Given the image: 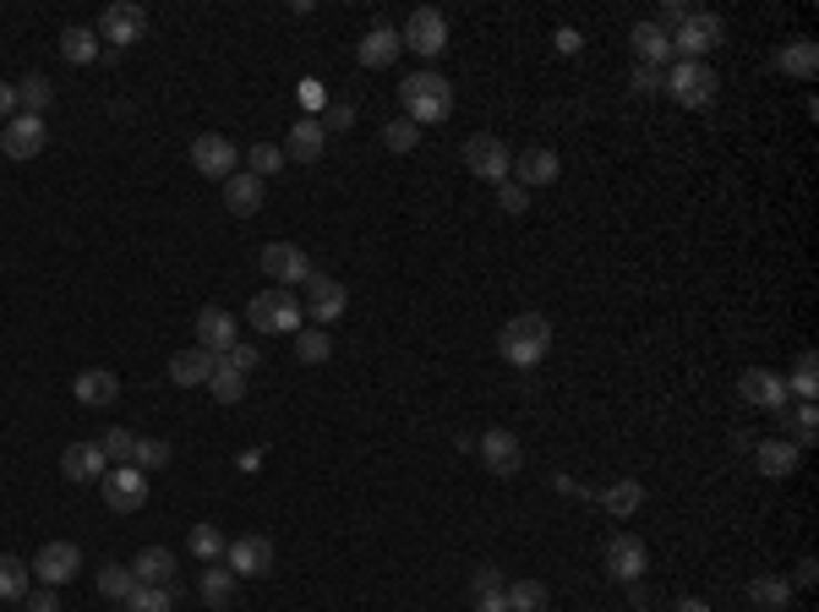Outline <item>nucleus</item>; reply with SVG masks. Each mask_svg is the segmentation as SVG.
Segmentation results:
<instances>
[{"instance_id":"f257e3e1","label":"nucleus","mask_w":819,"mask_h":612,"mask_svg":"<svg viewBox=\"0 0 819 612\" xmlns=\"http://www.w3.org/2000/svg\"><path fill=\"white\" fill-rule=\"evenodd\" d=\"M498 350H503L508 367H541L547 350H552V323H547L541 312H519V318H508L503 323Z\"/></svg>"},{"instance_id":"f03ea898","label":"nucleus","mask_w":819,"mask_h":612,"mask_svg":"<svg viewBox=\"0 0 819 612\" xmlns=\"http://www.w3.org/2000/svg\"><path fill=\"white\" fill-rule=\"evenodd\" d=\"M399 99H404V116L416 127H432V121H448L453 116V88L442 82L438 71H410L399 82Z\"/></svg>"},{"instance_id":"7ed1b4c3","label":"nucleus","mask_w":819,"mask_h":612,"mask_svg":"<svg viewBox=\"0 0 819 612\" xmlns=\"http://www.w3.org/2000/svg\"><path fill=\"white\" fill-rule=\"evenodd\" d=\"M301 301L290 295V290H257L252 301H247V323H252L257 334H301Z\"/></svg>"},{"instance_id":"20e7f679","label":"nucleus","mask_w":819,"mask_h":612,"mask_svg":"<svg viewBox=\"0 0 819 612\" xmlns=\"http://www.w3.org/2000/svg\"><path fill=\"white\" fill-rule=\"evenodd\" d=\"M465 170H470V175H481L487 187H503L508 170H513V153L503 148V137L476 132V137H465Z\"/></svg>"},{"instance_id":"39448f33","label":"nucleus","mask_w":819,"mask_h":612,"mask_svg":"<svg viewBox=\"0 0 819 612\" xmlns=\"http://www.w3.org/2000/svg\"><path fill=\"white\" fill-rule=\"evenodd\" d=\"M716 88H721V77L705 67V61H678V67L667 71V93H672L683 110H705V104L716 99Z\"/></svg>"},{"instance_id":"423d86ee","label":"nucleus","mask_w":819,"mask_h":612,"mask_svg":"<svg viewBox=\"0 0 819 612\" xmlns=\"http://www.w3.org/2000/svg\"><path fill=\"white\" fill-rule=\"evenodd\" d=\"M236 164H241V148L230 142V137H219V132H202L197 142H191V170L197 175H208V181H230L236 175Z\"/></svg>"},{"instance_id":"0eeeda50","label":"nucleus","mask_w":819,"mask_h":612,"mask_svg":"<svg viewBox=\"0 0 819 612\" xmlns=\"http://www.w3.org/2000/svg\"><path fill=\"white\" fill-rule=\"evenodd\" d=\"M99 39H104V44H116V50L142 44V39H148V11H142L137 0H116V6H104V17H99Z\"/></svg>"},{"instance_id":"6e6552de","label":"nucleus","mask_w":819,"mask_h":612,"mask_svg":"<svg viewBox=\"0 0 819 612\" xmlns=\"http://www.w3.org/2000/svg\"><path fill=\"white\" fill-rule=\"evenodd\" d=\"M399 39H404V44H410L416 56H427V61H438L442 50H448V17H442L438 6H416Z\"/></svg>"},{"instance_id":"1a4fd4ad","label":"nucleus","mask_w":819,"mask_h":612,"mask_svg":"<svg viewBox=\"0 0 819 612\" xmlns=\"http://www.w3.org/2000/svg\"><path fill=\"white\" fill-rule=\"evenodd\" d=\"M721 33H727V28H721L716 11H693L689 22L672 33V56H678V61H705V56L721 44Z\"/></svg>"},{"instance_id":"9d476101","label":"nucleus","mask_w":819,"mask_h":612,"mask_svg":"<svg viewBox=\"0 0 819 612\" xmlns=\"http://www.w3.org/2000/svg\"><path fill=\"white\" fill-rule=\"evenodd\" d=\"M344 307H350V290H344L339 279H328V273H312V279H307V301H301V312L312 318V329L339 323Z\"/></svg>"},{"instance_id":"9b49d317","label":"nucleus","mask_w":819,"mask_h":612,"mask_svg":"<svg viewBox=\"0 0 819 612\" xmlns=\"http://www.w3.org/2000/svg\"><path fill=\"white\" fill-rule=\"evenodd\" d=\"M257 263H262V273H268L279 290H290V284H307V279H312V258H307L301 247H290V241H268Z\"/></svg>"},{"instance_id":"f8f14e48","label":"nucleus","mask_w":819,"mask_h":612,"mask_svg":"<svg viewBox=\"0 0 819 612\" xmlns=\"http://www.w3.org/2000/svg\"><path fill=\"white\" fill-rule=\"evenodd\" d=\"M224 569L236 574V580H262V574H273V542L268 536H236V542L224 546Z\"/></svg>"},{"instance_id":"ddd939ff","label":"nucleus","mask_w":819,"mask_h":612,"mask_svg":"<svg viewBox=\"0 0 819 612\" xmlns=\"http://www.w3.org/2000/svg\"><path fill=\"white\" fill-rule=\"evenodd\" d=\"M28 569H33V580H44V585L56 591V585H66V580L82 574V546L77 542H44Z\"/></svg>"},{"instance_id":"4468645a","label":"nucleus","mask_w":819,"mask_h":612,"mask_svg":"<svg viewBox=\"0 0 819 612\" xmlns=\"http://www.w3.org/2000/svg\"><path fill=\"white\" fill-rule=\"evenodd\" d=\"M104 503L116 509V514H137L142 503H148V476L137 471V465H116V471H104Z\"/></svg>"},{"instance_id":"2eb2a0df","label":"nucleus","mask_w":819,"mask_h":612,"mask_svg":"<svg viewBox=\"0 0 819 612\" xmlns=\"http://www.w3.org/2000/svg\"><path fill=\"white\" fill-rule=\"evenodd\" d=\"M481 465L492 476H519L525 471V449H519V438L508 427H487L481 432Z\"/></svg>"},{"instance_id":"dca6fc26","label":"nucleus","mask_w":819,"mask_h":612,"mask_svg":"<svg viewBox=\"0 0 819 612\" xmlns=\"http://www.w3.org/2000/svg\"><path fill=\"white\" fill-rule=\"evenodd\" d=\"M44 121L39 116H11L6 127H0V153L6 159H33V153H44Z\"/></svg>"},{"instance_id":"f3484780","label":"nucleus","mask_w":819,"mask_h":612,"mask_svg":"<svg viewBox=\"0 0 819 612\" xmlns=\"http://www.w3.org/2000/svg\"><path fill=\"white\" fill-rule=\"evenodd\" d=\"M738 389H743V400H749V405L781 410V415H787V383H781V372H770V367H743Z\"/></svg>"},{"instance_id":"a211bd4d","label":"nucleus","mask_w":819,"mask_h":612,"mask_svg":"<svg viewBox=\"0 0 819 612\" xmlns=\"http://www.w3.org/2000/svg\"><path fill=\"white\" fill-rule=\"evenodd\" d=\"M513 170H519V175H508V181H519L525 192H536V187H552V181L563 175V159H558L552 148H525V153L513 159Z\"/></svg>"},{"instance_id":"6ab92c4d","label":"nucleus","mask_w":819,"mask_h":612,"mask_svg":"<svg viewBox=\"0 0 819 612\" xmlns=\"http://www.w3.org/2000/svg\"><path fill=\"white\" fill-rule=\"evenodd\" d=\"M645 569H650V546L639 542V536H612V542H607V574H612V580L633 585Z\"/></svg>"},{"instance_id":"aec40b11","label":"nucleus","mask_w":819,"mask_h":612,"mask_svg":"<svg viewBox=\"0 0 819 612\" xmlns=\"http://www.w3.org/2000/svg\"><path fill=\"white\" fill-rule=\"evenodd\" d=\"M219 361H224V355H213V350H202V344L176 350V355H170V383H176V389H202V383L213 378Z\"/></svg>"},{"instance_id":"412c9836","label":"nucleus","mask_w":819,"mask_h":612,"mask_svg":"<svg viewBox=\"0 0 819 612\" xmlns=\"http://www.w3.org/2000/svg\"><path fill=\"white\" fill-rule=\"evenodd\" d=\"M71 394H77V405L104 410V405H116V400H121V378H116L110 367H88V372H77Z\"/></svg>"},{"instance_id":"4be33fe9","label":"nucleus","mask_w":819,"mask_h":612,"mask_svg":"<svg viewBox=\"0 0 819 612\" xmlns=\"http://www.w3.org/2000/svg\"><path fill=\"white\" fill-rule=\"evenodd\" d=\"M755 465H759V476H770V481H787L792 471H798V443L781 432V438H759L755 443Z\"/></svg>"},{"instance_id":"5701e85b","label":"nucleus","mask_w":819,"mask_h":612,"mask_svg":"<svg viewBox=\"0 0 819 612\" xmlns=\"http://www.w3.org/2000/svg\"><path fill=\"white\" fill-rule=\"evenodd\" d=\"M262 198H268V181H257L252 170H236V175L224 181V208H230L236 219H252V213H262Z\"/></svg>"},{"instance_id":"b1692460","label":"nucleus","mask_w":819,"mask_h":612,"mask_svg":"<svg viewBox=\"0 0 819 612\" xmlns=\"http://www.w3.org/2000/svg\"><path fill=\"white\" fill-rule=\"evenodd\" d=\"M322 148H328V132H322L317 116H301V121L290 127V137H284V159H296V164H317Z\"/></svg>"},{"instance_id":"393cba45","label":"nucleus","mask_w":819,"mask_h":612,"mask_svg":"<svg viewBox=\"0 0 819 612\" xmlns=\"http://www.w3.org/2000/svg\"><path fill=\"white\" fill-rule=\"evenodd\" d=\"M629 44H633V56H639V67H667V61H672V33H661L656 17L633 22Z\"/></svg>"},{"instance_id":"a878e982","label":"nucleus","mask_w":819,"mask_h":612,"mask_svg":"<svg viewBox=\"0 0 819 612\" xmlns=\"http://www.w3.org/2000/svg\"><path fill=\"white\" fill-rule=\"evenodd\" d=\"M399 50H404L399 28H388V22H382V28H372V33L356 44V61H361L367 71H382V67H393V56H399Z\"/></svg>"},{"instance_id":"bb28decb","label":"nucleus","mask_w":819,"mask_h":612,"mask_svg":"<svg viewBox=\"0 0 819 612\" xmlns=\"http://www.w3.org/2000/svg\"><path fill=\"white\" fill-rule=\"evenodd\" d=\"M110 471V460H104V449L99 443H71L61 454V476L66 481H104Z\"/></svg>"},{"instance_id":"cd10ccee","label":"nucleus","mask_w":819,"mask_h":612,"mask_svg":"<svg viewBox=\"0 0 819 612\" xmlns=\"http://www.w3.org/2000/svg\"><path fill=\"white\" fill-rule=\"evenodd\" d=\"M197 344L213 350V355H224V350L236 344V318H230L224 307H202V312H197Z\"/></svg>"},{"instance_id":"c85d7f7f","label":"nucleus","mask_w":819,"mask_h":612,"mask_svg":"<svg viewBox=\"0 0 819 612\" xmlns=\"http://www.w3.org/2000/svg\"><path fill=\"white\" fill-rule=\"evenodd\" d=\"M131 574H137V585H176V552L170 546H142L131 558Z\"/></svg>"},{"instance_id":"c756f323","label":"nucleus","mask_w":819,"mask_h":612,"mask_svg":"<svg viewBox=\"0 0 819 612\" xmlns=\"http://www.w3.org/2000/svg\"><path fill=\"white\" fill-rule=\"evenodd\" d=\"M50 99H56V82H50L44 71H33V77L17 82V116H39V121H44Z\"/></svg>"},{"instance_id":"7c9ffc66","label":"nucleus","mask_w":819,"mask_h":612,"mask_svg":"<svg viewBox=\"0 0 819 612\" xmlns=\"http://www.w3.org/2000/svg\"><path fill=\"white\" fill-rule=\"evenodd\" d=\"M776 67L787 71V77H803V82H809V77L819 71V44L815 39H787L781 56H776Z\"/></svg>"},{"instance_id":"2f4dec72","label":"nucleus","mask_w":819,"mask_h":612,"mask_svg":"<svg viewBox=\"0 0 819 612\" xmlns=\"http://www.w3.org/2000/svg\"><path fill=\"white\" fill-rule=\"evenodd\" d=\"M236 585H241V580H236V574H230L224 563H208V569H202V585H197V591H202V602H208L213 612H224L230 602H236Z\"/></svg>"},{"instance_id":"473e14b6","label":"nucleus","mask_w":819,"mask_h":612,"mask_svg":"<svg viewBox=\"0 0 819 612\" xmlns=\"http://www.w3.org/2000/svg\"><path fill=\"white\" fill-rule=\"evenodd\" d=\"M749 602L765 612H787V602H792V580L787 574H759V580H749Z\"/></svg>"},{"instance_id":"72a5a7b5","label":"nucleus","mask_w":819,"mask_h":612,"mask_svg":"<svg viewBox=\"0 0 819 612\" xmlns=\"http://www.w3.org/2000/svg\"><path fill=\"white\" fill-rule=\"evenodd\" d=\"M61 56L71 61V67H93L99 61V28H66L61 33Z\"/></svg>"},{"instance_id":"f704fd0d","label":"nucleus","mask_w":819,"mask_h":612,"mask_svg":"<svg viewBox=\"0 0 819 612\" xmlns=\"http://www.w3.org/2000/svg\"><path fill=\"white\" fill-rule=\"evenodd\" d=\"M208 394H213L219 405H241V400H247V372H236L230 361H219L213 378H208Z\"/></svg>"},{"instance_id":"c9c22d12","label":"nucleus","mask_w":819,"mask_h":612,"mask_svg":"<svg viewBox=\"0 0 819 612\" xmlns=\"http://www.w3.org/2000/svg\"><path fill=\"white\" fill-rule=\"evenodd\" d=\"M28 580H33V569L22 558L0 552V602H22L28 596Z\"/></svg>"},{"instance_id":"e433bc0d","label":"nucleus","mask_w":819,"mask_h":612,"mask_svg":"<svg viewBox=\"0 0 819 612\" xmlns=\"http://www.w3.org/2000/svg\"><path fill=\"white\" fill-rule=\"evenodd\" d=\"M131 591H137L131 563H99V596H110V602H131Z\"/></svg>"},{"instance_id":"4c0bfd02","label":"nucleus","mask_w":819,"mask_h":612,"mask_svg":"<svg viewBox=\"0 0 819 612\" xmlns=\"http://www.w3.org/2000/svg\"><path fill=\"white\" fill-rule=\"evenodd\" d=\"M503 602H508V612H541L547 608V585L541 580H508Z\"/></svg>"},{"instance_id":"58836bf2","label":"nucleus","mask_w":819,"mask_h":612,"mask_svg":"<svg viewBox=\"0 0 819 612\" xmlns=\"http://www.w3.org/2000/svg\"><path fill=\"white\" fill-rule=\"evenodd\" d=\"M781 383H787V394H798V400H809V405H815V394H819L815 350H803V355H798V367H792V378H781Z\"/></svg>"},{"instance_id":"ea45409f","label":"nucleus","mask_w":819,"mask_h":612,"mask_svg":"<svg viewBox=\"0 0 819 612\" xmlns=\"http://www.w3.org/2000/svg\"><path fill=\"white\" fill-rule=\"evenodd\" d=\"M601 503H607L618 520H629V514H639V503H645V486H639V481H612V486L601 492Z\"/></svg>"},{"instance_id":"a19ab883","label":"nucleus","mask_w":819,"mask_h":612,"mask_svg":"<svg viewBox=\"0 0 819 612\" xmlns=\"http://www.w3.org/2000/svg\"><path fill=\"white\" fill-rule=\"evenodd\" d=\"M187 546H191V558H202V563H219L230 542H224V531H219V525H191Z\"/></svg>"},{"instance_id":"79ce46f5","label":"nucleus","mask_w":819,"mask_h":612,"mask_svg":"<svg viewBox=\"0 0 819 612\" xmlns=\"http://www.w3.org/2000/svg\"><path fill=\"white\" fill-rule=\"evenodd\" d=\"M127 612H176V585H137Z\"/></svg>"},{"instance_id":"37998d69","label":"nucleus","mask_w":819,"mask_h":612,"mask_svg":"<svg viewBox=\"0 0 819 612\" xmlns=\"http://www.w3.org/2000/svg\"><path fill=\"white\" fill-rule=\"evenodd\" d=\"M99 449H104L110 465H131V460H137V432H131V427H110V432L99 438Z\"/></svg>"},{"instance_id":"c03bdc74","label":"nucleus","mask_w":819,"mask_h":612,"mask_svg":"<svg viewBox=\"0 0 819 612\" xmlns=\"http://www.w3.org/2000/svg\"><path fill=\"white\" fill-rule=\"evenodd\" d=\"M247 164H252L257 181H268V175H279V170H284V148H273V142H252V148H247Z\"/></svg>"},{"instance_id":"a18cd8bd","label":"nucleus","mask_w":819,"mask_h":612,"mask_svg":"<svg viewBox=\"0 0 819 612\" xmlns=\"http://www.w3.org/2000/svg\"><path fill=\"white\" fill-rule=\"evenodd\" d=\"M296 355H301L307 367H322V361L333 355V340H328L322 329H301V334H296Z\"/></svg>"},{"instance_id":"49530a36","label":"nucleus","mask_w":819,"mask_h":612,"mask_svg":"<svg viewBox=\"0 0 819 612\" xmlns=\"http://www.w3.org/2000/svg\"><path fill=\"white\" fill-rule=\"evenodd\" d=\"M131 465H137L142 476L159 471V465H170V443H164V438H137V460H131Z\"/></svg>"},{"instance_id":"de8ad7c7","label":"nucleus","mask_w":819,"mask_h":612,"mask_svg":"<svg viewBox=\"0 0 819 612\" xmlns=\"http://www.w3.org/2000/svg\"><path fill=\"white\" fill-rule=\"evenodd\" d=\"M382 142H388L393 153H410V148L421 142V127H416L410 116H399V121H388V127H382Z\"/></svg>"},{"instance_id":"09e8293b","label":"nucleus","mask_w":819,"mask_h":612,"mask_svg":"<svg viewBox=\"0 0 819 612\" xmlns=\"http://www.w3.org/2000/svg\"><path fill=\"white\" fill-rule=\"evenodd\" d=\"M787 432H792V443H815V432H819V410L803 400V405L792 410V421H787Z\"/></svg>"},{"instance_id":"8fccbe9b","label":"nucleus","mask_w":819,"mask_h":612,"mask_svg":"<svg viewBox=\"0 0 819 612\" xmlns=\"http://www.w3.org/2000/svg\"><path fill=\"white\" fill-rule=\"evenodd\" d=\"M317 121H322V132H333V127H350V121H356V104H350V99H328Z\"/></svg>"},{"instance_id":"3c124183","label":"nucleus","mask_w":819,"mask_h":612,"mask_svg":"<svg viewBox=\"0 0 819 612\" xmlns=\"http://www.w3.org/2000/svg\"><path fill=\"white\" fill-rule=\"evenodd\" d=\"M503 574H498V569H476V574H470V591H476V602H481V596H503Z\"/></svg>"},{"instance_id":"603ef678","label":"nucleus","mask_w":819,"mask_h":612,"mask_svg":"<svg viewBox=\"0 0 819 612\" xmlns=\"http://www.w3.org/2000/svg\"><path fill=\"white\" fill-rule=\"evenodd\" d=\"M498 208H503V213H525V208H530V192H525L519 181H503V187H498Z\"/></svg>"},{"instance_id":"864d4df0","label":"nucleus","mask_w":819,"mask_h":612,"mask_svg":"<svg viewBox=\"0 0 819 612\" xmlns=\"http://www.w3.org/2000/svg\"><path fill=\"white\" fill-rule=\"evenodd\" d=\"M296 93H301V104H307V116H322V104H328V88H322L317 77H301V88H296Z\"/></svg>"},{"instance_id":"5fc2aeb1","label":"nucleus","mask_w":819,"mask_h":612,"mask_svg":"<svg viewBox=\"0 0 819 612\" xmlns=\"http://www.w3.org/2000/svg\"><path fill=\"white\" fill-rule=\"evenodd\" d=\"M661 88H667L661 67H633V93H661Z\"/></svg>"},{"instance_id":"6e6d98bb","label":"nucleus","mask_w":819,"mask_h":612,"mask_svg":"<svg viewBox=\"0 0 819 612\" xmlns=\"http://www.w3.org/2000/svg\"><path fill=\"white\" fill-rule=\"evenodd\" d=\"M689 17H693V11L683 6V0H667V11H661V22H656V28H661V33H678Z\"/></svg>"},{"instance_id":"4d7b16f0","label":"nucleus","mask_w":819,"mask_h":612,"mask_svg":"<svg viewBox=\"0 0 819 612\" xmlns=\"http://www.w3.org/2000/svg\"><path fill=\"white\" fill-rule=\"evenodd\" d=\"M224 361H230L236 372H252L257 361H262V350H252V344H230V350H224Z\"/></svg>"},{"instance_id":"13d9d810","label":"nucleus","mask_w":819,"mask_h":612,"mask_svg":"<svg viewBox=\"0 0 819 612\" xmlns=\"http://www.w3.org/2000/svg\"><path fill=\"white\" fill-rule=\"evenodd\" d=\"M22 608H28V612H61V602H56V591L44 585L39 596H22Z\"/></svg>"},{"instance_id":"bf43d9fd","label":"nucleus","mask_w":819,"mask_h":612,"mask_svg":"<svg viewBox=\"0 0 819 612\" xmlns=\"http://www.w3.org/2000/svg\"><path fill=\"white\" fill-rule=\"evenodd\" d=\"M11 116H17V88H11V82H0V127H6Z\"/></svg>"},{"instance_id":"052dcab7","label":"nucleus","mask_w":819,"mask_h":612,"mask_svg":"<svg viewBox=\"0 0 819 612\" xmlns=\"http://www.w3.org/2000/svg\"><path fill=\"white\" fill-rule=\"evenodd\" d=\"M558 50H563V56L579 50V33H573V28H558Z\"/></svg>"},{"instance_id":"680f3d73","label":"nucleus","mask_w":819,"mask_h":612,"mask_svg":"<svg viewBox=\"0 0 819 612\" xmlns=\"http://www.w3.org/2000/svg\"><path fill=\"white\" fill-rule=\"evenodd\" d=\"M815 574H819V563L815 558H803V563H798V585H815Z\"/></svg>"},{"instance_id":"e2e57ef3","label":"nucleus","mask_w":819,"mask_h":612,"mask_svg":"<svg viewBox=\"0 0 819 612\" xmlns=\"http://www.w3.org/2000/svg\"><path fill=\"white\" fill-rule=\"evenodd\" d=\"M476 612H508V602H503V596H481V608H476Z\"/></svg>"}]
</instances>
